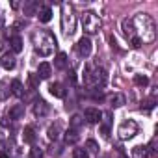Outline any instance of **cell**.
I'll return each mask as SVG.
<instances>
[{"label":"cell","mask_w":158,"mask_h":158,"mask_svg":"<svg viewBox=\"0 0 158 158\" xmlns=\"http://www.w3.org/2000/svg\"><path fill=\"white\" fill-rule=\"evenodd\" d=\"M11 93L15 97H21L23 95V84H21V80H13L11 82Z\"/></svg>","instance_id":"obj_24"},{"label":"cell","mask_w":158,"mask_h":158,"mask_svg":"<svg viewBox=\"0 0 158 158\" xmlns=\"http://www.w3.org/2000/svg\"><path fill=\"white\" fill-rule=\"evenodd\" d=\"M10 88H8V84L4 82V80H0V101H6L8 97H10Z\"/></svg>","instance_id":"obj_23"},{"label":"cell","mask_w":158,"mask_h":158,"mask_svg":"<svg viewBox=\"0 0 158 158\" xmlns=\"http://www.w3.org/2000/svg\"><path fill=\"white\" fill-rule=\"evenodd\" d=\"M34 43H35V52L43 58L50 56L54 52V47H56V39L52 37V34L45 32V30L34 34Z\"/></svg>","instance_id":"obj_1"},{"label":"cell","mask_w":158,"mask_h":158,"mask_svg":"<svg viewBox=\"0 0 158 158\" xmlns=\"http://www.w3.org/2000/svg\"><path fill=\"white\" fill-rule=\"evenodd\" d=\"M86 82L91 84V86H95V88H99V89H102L108 84V74H106V71L102 67H95V69L88 67V71H86Z\"/></svg>","instance_id":"obj_2"},{"label":"cell","mask_w":158,"mask_h":158,"mask_svg":"<svg viewBox=\"0 0 158 158\" xmlns=\"http://www.w3.org/2000/svg\"><path fill=\"white\" fill-rule=\"evenodd\" d=\"M61 152H63V147H61V145H56V143H54V145L50 147V154H52V156H60Z\"/></svg>","instance_id":"obj_29"},{"label":"cell","mask_w":158,"mask_h":158,"mask_svg":"<svg viewBox=\"0 0 158 158\" xmlns=\"http://www.w3.org/2000/svg\"><path fill=\"white\" fill-rule=\"evenodd\" d=\"M37 17H39V21L41 23H50V19H52V10L50 8H47V6H43V8H39V11H37Z\"/></svg>","instance_id":"obj_13"},{"label":"cell","mask_w":158,"mask_h":158,"mask_svg":"<svg viewBox=\"0 0 158 158\" xmlns=\"http://www.w3.org/2000/svg\"><path fill=\"white\" fill-rule=\"evenodd\" d=\"M86 147H88L91 152H97V151H99V145H97L95 139H88V141H86Z\"/></svg>","instance_id":"obj_28"},{"label":"cell","mask_w":158,"mask_h":158,"mask_svg":"<svg viewBox=\"0 0 158 158\" xmlns=\"http://www.w3.org/2000/svg\"><path fill=\"white\" fill-rule=\"evenodd\" d=\"M43 156V151L39 149V147H34L32 151H30V158H41Z\"/></svg>","instance_id":"obj_30"},{"label":"cell","mask_w":158,"mask_h":158,"mask_svg":"<svg viewBox=\"0 0 158 158\" xmlns=\"http://www.w3.org/2000/svg\"><path fill=\"white\" fill-rule=\"evenodd\" d=\"M91 50H93V45H91V39H89L88 35H84V37L78 39V43H76V52H78V56H80V58H88V56L91 54Z\"/></svg>","instance_id":"obj_6"},{"label":"cell","mask_w":158,"mask_h":158,"mask_svg":"<svg viewBox=\"0 0 158 158\" xmlns=\"http://www.w3.org/2000/svg\"><path fill=\"white\" fill-rule=\"evenodd\" d=\"M117 134H119L121 139H130V138H134V136L138 134V123H136L134 119L123 121V123L119 125V128H117Z\"/></svg>","instance_id":"obj_4"},{"label":"cell","mask_w":158,"mask_h":158,"mask_svg":"<svg viewBox=\"0 0 158 158\" xmlns=\"http://www.w3.org/2000/svg\"><path fill=\"white\" fill-rule=\"evenodd\" d=\"M82 125V117L80 115H73L71 117V128L73 130H78V127H80Z\"/></svg>","instance_id":"obj_26"},{"label":"cell","mask_w":158,"mask_h":158,"mask_svg":"<svg viewBox=\"0 0 158 158\" xmlns=\"http://www.w3.org/2000/svg\"><path fill=\"white\" fill-rule=\"evenodd\" d=\"M132 156L134 158H147V147H141V145L134 147L132 149Z\"/></svg>","instance_id":"obj_22"},{"label":"cell","mask_w":158,"mask_h":158,"mask_svg":"<svg viewBox=\"0 0 158 158\" xmlns=\"http://www.w3.org/2000/svg\"><path fill=\"white\" fill-rule=\"evenodd\" d=\"M37 11H39V2H35V0L24 2V15H35Z\"/></svg>","instance_id":"obj_17"},{"label":"cell","mask_w":158,"mask_h":158,"mask_svg":"<svg viewBox=\"0 0 158 158\" xmlns=\"http://www.w3.org/2000/svg\"><path fill=\"white\" fill-rule=\"evenodd\" d=\"M82 26L86 34H97L101 28V19L93 11H84L82 13Z\"/></svg>","instance_id":"obj_3"},{"label":"cell","mask_w":158,"mask_h":158,"mask_svg":"<svg viewBox=\"0 0 158 158\" xmlns=\"http://www.w3.org/2000/svg\"><path fill=\"white\" fill-rule=\"evenodd\" d=\"M61 26H63V32L67 35H71L74 32V15H73V10L69 6H63V15H61Z\"/></svg>","instance_id":"obj_5"},{"label":"cell","mask_w":158,"mask_h":158,"mask_svg":"<svg viewBox=\"0 0 158 158\" xmlns=\"http://www.w3.org/2000/svg\"><path fill=\"white\" fill-rule=\"evenodd\" d=\"M73 158H89L86 149H74L73 151Z\"/></svg>","instance_id":"obj_27"},{"label":"cell","mask_w":158,"mask_h":158,"mask_svg":"<svg viewBox=\"0 0 158 158\" xmlns=\"http://www.w3.org/2000/svg\"><path fill=\"white\" fill-rule=\"evenodd\" d=\"M84 117L88 119V123H99L101 121V117H102V112L99 110V108H93V106H89V108H86L84 110Z\"/></svg>","instance_id":"obj_7"},{"label":"cell","mask_w":158,"mask_h":158,"mask_svg":"<svg viewBox=\"0 0 158 158\" xmlns=\"http://www.w3.org/2000/svg\"><path fill=\"white\" fill-rule=\"evenodd\" d=\"M134 30H136V24L132 23V19H125L123 21V34L127 37H134Z\"/></svg>","instance_id":"obj_15"},{"label":"cell","mask_w":158,"mask_h":158,"mask_svg":"<svg viewBox=\"0 0 158 158\" xmlns=\"http://www.w3.org/2000/svg\"><path fill=\"white\" fill-rule=\"evenodd\" d=\"M134 82H136V86H143V88H145V86L149 84V78L143 76V74H136V76H134Z\"/></svg>","instance_id":"obj_25"},{"label":"cell","mask_w":158,"mask_h":158,"mask_svg":"<svg viewBox=\"0 0 158 158\" xmlns=\"http://www.w3.org/2000/svg\"><path fill=\"white\" fill-rule=\"evenodd\" d=\"M60 134H61V125L56 121V123H52V125L48 127L47 136H48V139H50V141H56V139L60 138Z\"/></svg>","instance_id":"obj_12"},{"label":"cell","mask_w":158,"mask_h":158,"mask_svg":"<svg viewBox=\"0 0 158 158\" xmlns=\"http://www.w3.org/2000/svg\"><path fill=\"white\" fill-rule=\"evenodd\" d=\"M0 50H2V43H0Z\"/></svg>","instance_id":"obj_35"},{"label":"cell","mask_w":158,"mask_h":158,"mask_svg":"<svg viewBox=\"0 0 158 158\" xmlns=\"http://www.w3.org/2000/svg\"><path fill=\"white\" fill-rule=\"evenodd\" d=\"M10 47L13 52H23V39L19 35H11L10 37Z\"/></svg>","instance_id":"obj_19"},{"label":"cell","mask_w":158,"mask_h":158,"mask_svg":"<svg viewBox=\"0 0 158 158\" xmlns=\"http://www.w3.org/2000/svg\"><path fill=\"white\" fill-rule=\"evenodd\" d=\"M28 82H30L32 89H34V88H37V84H39V82H37V76H35V74H28Z\"/></svg>","instance_id":"obj_31"},{"label":"cell","mask_w":158,"mask_h":158,"mask_svg":"<svg viewBox=\"0 0 158 158\" xmlns=\"http://www.w3.org/2000/svg\"><path fill=\"white\" fill-rule=\"evenodd\" d=\"M130 41H132V47H134V48H139V47H141V37L134 35V37H130Z\"/></svg>","instance_id":"obj_32"},{"label":"cell","mask_w":158,"mask_h":158,"mask_svg":"<svg viewBox=\"0 0 158 158\" xmlns=\"http://www.w3.org/2000/svg\"><path fill=\"white\" fill-rule=\"evenodd\" d=\"M78 139H80V136H78V130L69 128V130L65 132V143H67V145H74Z\"/></svg>","instance_id":"obj_18"},{"label":"cell","mask_w":158,"mask_h":158,"mask_svg":"<svg viewBox=\"0 0 158 158\" xmlns=\"http://www.w3.org/2000/svg\"><path fill=\"white\" fill-rule=\"evenodd\" d=\"M48 110H50V108H48V104H47L45 101H41V99L35 101V104H34V115H35V117H45V115L48 114Z\"/></svg>","instance_id":"obj_10"},{"label":"cell","mask_w":158,"mask_h":158,"mask_svg":"<svg viewBox=\"0 0 158 158\" xmlns=\"http://www.w3.org/2000/svg\"><path fill=\"white\" fill-rule=\"evenodd\" d=\"M54 67H56V69H65V67H67V54H65V52H60V54L56 56Z\"/></svg>","instance_id":"obj_20"},{"label":"cell","mask_w":158,"mask_h":158,"mask_svg":"<svg viewBox=\"0 0 158 158\" xmlns=\"http://www.w3.org/2000/svg\"><path fill=\"white\" fill-rule=\"evenodd\" d=\"M23 138L26 143H34L35 141V132H34V127H26L24 132H23Z\"/></svg>","instance_id":"obj_21"},{"label":"cell","mask_w":158,"mask_h":158,"mask_svg":"<svg viewBox=\"0 0 158 158\" xmlns=\"http://www.w3.org/2000/svg\"><path fill=\"white\" fill-rule=\"evenodd\" d=\"M50 73H52V67H50L47 61L39 63V67H37V76H39V78H45V80H47V78L50 76Z\"/></svg>","instance_id":"obj_14"},{"label":"cell","mask_w":158,"mask_h":158,"mask_svg":"<svg viewBox=\"0 0 158 158\" xmlns=\"http://www.w3.org/2000/svg\"><path fill=\"white\" fill-rule=\"evenodd\" d=\"M101 134H102L104 138H108V136H110V127H106V125H101Z\"/></svg>","instance_id":"obj_33"},{"label":"cell","mask_w":158,"mask_h":158,"mask_svg":"<svg viewBox=\"0 0 158 158\" xmlns=\"http://www.w3.org/2000/svg\"><path fill=\"white\" fill-rule=\"evenodd\" d=\"M0 158H8V154H6L4 151H0Z\"/></svg>","instance_id":"obj_34"},{"label":"cell","mask_w":158,"mask_h":158,"mask_svg":"<svg viewBox=\"0 0 158 158\" xmlns=\"http://www.w3.org/2000/svg\"><path fill=\"white\" fill-rule=\"evenodd\" d=\"M48 91H50V95H52V97H56V99H63V97L67 95V89H65V86H63V84H60V82H54V84H50Z\"/></svg>","instance_id":"obj_8"},{"label":"cell","mask_w":158,"mask_h":158,"mask_svg":"<svg viewBox=\"0 0 158 158\" xmlns=\"http://www.w3.org/2000/svg\"><path fill=\"white\" fill-rule=\"evenodd\" d=\"M8 117L11 121H17V119H23L24 117V106L23 104H13L8 112Z\"/></svg>","instance_id":"obj_11"},{"label":"cell","mask_w":158,"mask_h":158,"mask_svg":"<svg viewBox=\"0 0 158 158\" xmlns=\"http://www.w3.org/2000/svg\"><path fill=\"white\" fill-rule=\"evenodd\" d=\"M108 104H110V106H114V108H119V106H123V104H125V97H123L121 93H114V95H110V97H108Z\"/></svg>","instance_id":"obj_16"},{"label":"cell","mask_w":158,"mask_h":158,"mask_svg":"<svg viewBox=\"0 0 158 158\" xmlns=\"http://www.w3.org/2000/svg\"><path fill=\"white\" fill-rule=\"evenodd\" d=\"M0 65H2L6 71H13V69H15V65H17V60H15V56H13V54L6 52V54L2 56V60H0Z\"/></svg>","instance_id":"obj_9"}]
</instances>
